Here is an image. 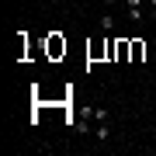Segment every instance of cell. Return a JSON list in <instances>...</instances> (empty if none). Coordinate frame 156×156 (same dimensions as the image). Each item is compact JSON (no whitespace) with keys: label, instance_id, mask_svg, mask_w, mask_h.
Here are the masks:
<instances>
[{"label":"cell","instance_id":"cell-1","mask_svg":"<svg viewBox=\"0 0 156 156\" xmlns=\"http://www.w3.org/2000/svg\"><path fill=\"white\" fill-rule=\"evenodd\" d=\"M111 135V122H97V142H108Z\"/></svg>","mask_w":156,"mask_h":156},{"label":"cell","instance_id":"cell-2","mask_svg":"<svg viewBox=\"0 0 156 156\" xmlns=\"http://www.w3.org/2000/svg\"><path fill=\"white\" fill-rule=\"evenodd\" d=\"M101 28H104V31H115V14H101Z\"/></svg>","mask_w":156,"mask_h":156},{"label":"cell","instance_id":"cell-3","mask_svg":"<svg viewBox=\"0 0 156 156\" xmlns=\"http://www.w3.org/2000/svg\"><path fill=\"white\" fill-rule=\"evenodd\" d=\"M142 52H146V45H142V42H132V62H139Z\"/></svg>","mask_w":156,"mask_h":156},{"label":"cell","instance_id":"cell-4","mask_svg":"<svg viewBox=\"0 0 156 156\" xmlns=\"http://www.w3.org/2000/svg\"><path fill=\"white\" fill-rule=\"evenodd\" d=\"M94 122H111V115H108V108H94Z\"/></svg>","mask_w":156,"mask_h":156},{"label":"cell","instance_id":"cell-5","mask_svg":"<svg viewBox=\"0 0 156 156\" xmlns=\"http://www.w3.org/2000/svg\"><path fill=\"white\" fill-rule=\"evenodd\" d=\"M128 17H132V21L139 24V21H142V7H128Z\"/></svg>","mask_w":156,"mask_h":156},{"label":"cell","instance_id":"cell-6","mask_svg":"<svg viewBox=\"0 0 156 156\" xmlns=\"http://www.w3.org/2000/svg\"><path fill=\"white\" fill-rule=\"evenodd\" d=\"M52 52H56V56H59V52H66V42H59V38H52Z\"/></svg>","mask_w":156,"mask_h":156},{"label":"cell","instance_id":"cell-7","mask_svg":"<svg viewBox=\"0 0 156 156\" xmlns=\"http://www.w3.org/2000/svg\"><path fill=\"white\" fill-rule=\"evenodd\" d=\"M73 128H76L80 135H87V132H90V122H76V125H73Z\"/></svg>","mask_w":156,"mask_h":156},{"label":"cell","instance_id":"cell-8","mask_svg":"<svg viewBox=\"0 0 156 156\" xmlns=\"http://www.w3.org/2000/svg\"><path fill=\"white\" fill-rule=\"evenodd\" d=\"M125 7H142V0H125Z\"/></svg>","mask_w":156,"mask_h":156},{"label":"cell","instance_id":"cell-9","mask_svg":"<svg viewBox=\"0 0 156 156\" xmlns=\"http://www.w3.org/2000/svg\"><path fill=\"white\" fill-rule=\"evenodd\" d=\"M149 4H153V17H156V0H149Z\"/></svg>","mask_w":156,"mask_h":156},{"label":"cell","instance_id":"cell-10","mask_svg":"<svg viewBox=\"0 0 156 156\" xmlns=\"http://www.w3.org/2000/svg\"><path fill=\"white\" fill-rule=\"evenodd\" d=\"M49 4H59V0H49Z\"/></svg>","mask_w":156,"mask_h":156}]
</instances>
